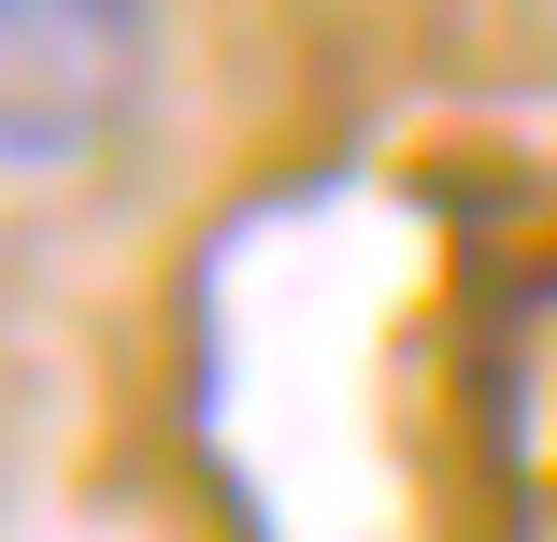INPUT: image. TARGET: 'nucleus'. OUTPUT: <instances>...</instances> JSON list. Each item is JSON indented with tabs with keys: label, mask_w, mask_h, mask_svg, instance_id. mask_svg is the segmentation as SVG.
Returning <instances> with one entry per match:
<instances>
[{
	"label": "nucleus",
	"mask_w": 557,
	"mask_h": 542,
	"mask_svg": "<svg viewBox=\"0 0 557 542\" xmlns=\"http://www.w3.org/2000/svg\"><path fill=\"white\" fill-rule=\"evenodd\" d=\"M158 0H0V172H86L158 100Z\"/></svg>",
	"instance_id": "1"
}]
</instances>
